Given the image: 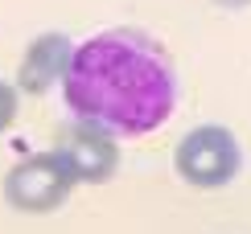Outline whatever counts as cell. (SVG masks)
<instances>
[{
  "label": "cell",
  "mask_w": 251,
  "mask_h": 234,
  "mask_svg": "<svg viewBox=\"0 0 251 234\" xmlns=\"http://www.w3.org/2000/svg\"><path fill=\"white\" fill-rule=\"evenodd\" d=\"M177 66L152 33L132 25L99 29L70 54L62 99L70 119L95 123L120 140L152 136L177 111Z\"/></svg>",
  "instance_id": "1"
},
{
  "label": "cell",
  "mask_w": 251,
  "mask_h": 234,
  "mask_svg": "<svg viewBox=\"0 0 251 234\" xmlns=\"http://www.w3.org/2000/svg\"><path fill=\"white\" fill-rule=\"evenodd\" d=\"M243 152L231 127L223 123H198L177 140L173 148V168L185 185L194 189H223L239 177Z\"/></svg>",
  "instance_id": "2"
},
{
  "label": "cell",
  "mask_w": 251,
  "mask_h": 234,
  "mask_svg": "<svg viewBox=\"0 0 251 234\" xmlns=\"http://www.w3.org/2000/svg\"><path fill=\"white\" fill-rule=\"evenodd\" d=\"M75 185H78L75 173H70L66 161L50 148V152L21 156V161L4 173V181H0V193H4V201L13 210H21V214H54L62 201L70 197Z\"/></svg>",
  "instance_id": "3"
},
{
  "label": "cell",
  "mask_w": 251,
  "mask_h": 234,
  "mask_svg": "<svg viewBox=\"0 0 251 234\" xmlns=\"http://www.w3.org/2000/svg\"><path fill=\"white\" fill-rule=\"evenodd\" d=\"M54 152L66 161L78 185H107L120 168V144L111 132H103L95 123L66 119L54 136Z\"/></svg>",
  "instance_id": "4"
},
{
  "label": "cell",
  "mask_w": 251,
  "mask_h": 234,
  "mask_svg": "<svg viewBox=\"0 0 251 234\" xmlns=\"http://www.w3.org/2000/svg\"><path fill=\"white\" fill-rule=\"evenodd\" d=\"M70 54H75V41H70L62 29H50V33H37L33 41L25 46V54L17 62V94H46L62 87L66 78V66H70Z\"/></svg>",
  "instance_id": "5"
},
{
  "label": "cell",
  "mask_w": 251,
  "mask_h": 234,
  "mask_svg": "<svg viewBox=\"0 0 251 234\" xmlns=\"http://www.w3.org/2000/svg\"><path fill=\"white\" fill-rule=\"evenodd\" d=\"M17 107H21V94H17V87L0 78V132H8V127L17 123Z\"/></svg>",
  "instance_id": "6"
},
{
  "label": "cell",
  "mask_w": 251,
  "mask_h": 234,
  "mask_svg": "<svg viewBox=\"0 0 251 234\" xmlns=\"http://www.w3.org/2000/svg\"><path fill=\"white\" fill-rule=\"evenodd\" d=\"M214 4H223V8H243V4H251V0H214Z\"/></svg>",
  "instance_id": "7"
}]
</instances>
